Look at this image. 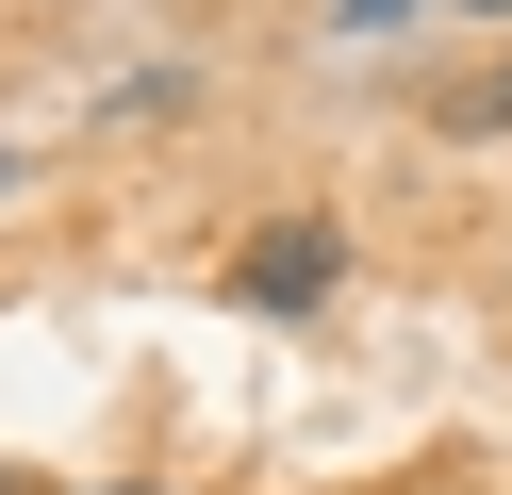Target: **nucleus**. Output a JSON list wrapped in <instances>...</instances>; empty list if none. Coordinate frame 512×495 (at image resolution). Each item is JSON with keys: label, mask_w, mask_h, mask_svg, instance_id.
Here are the masks:
<instances>
[{"label": "nucleus", "mask_w": 512, "mask_h": 495, "mask_svg": "<svg viewBox=\"0 0 512 495\" xmlns=\"http://www.w3.org/2000/svg\"><path fill=\"white\" fill-rule=\"evenodd\" d=\"M331 281H347V231H331V215H265V231L232 248V297H248V314H314Z\"/></svg>", "instance_id": "1"}, {"label": "nucleus", "mask_w": 512, "mask_h": 495, "mask_svg": "<svg viewBox=\"0 0 512 495\" xmlns=\"http://www.w3.org/2000/svg\"><path fill=\"white\" fill-rule=\"evenodd\" d=\"M430 132H463V149H496V132H512V66H479V83H446V99H430Z\"/></svg>", "instance_id": "2"}, {"label": "nucleus", "mask_w": 512, "mask_h": 495, "mask_svg": "<svg viewBox=\"0 0 512 495\" xmlns=\"http://www.w3.org/2000/svg\"><path fill=\"white\" fill-rule=\"evenodd\" d=\"M413 17H430V0H331V33H347V50H364V33H413Z\"/></svg>", "instance_id": "3"}, {"label": "nucleus", "mask_w": 512, "mask_h": 495, "mask_svg": "<svg viewBox=\"0 0 512 495\" xmlns=\"http://www.w3.org/2000/svg\"><path fill=\"white\" fill-rule=\"evenodd\" d=\"M446 17H512V0H446Z\"/></svg>", "instance_id": "4"}, {"label": "nucleus", "mask_w": 512, "mask_h": 495, "mask_svg": "<svg viewBox=\"0 0 512 495\" xmlns=\"http://www.w3.org/2000/svg\"><path fill=\"white\" fill-rule=\"evenodd\" d=\"M100 495H166V479H100Z\"/></svg>", "instance_id": "5"}, {"label": "nucleus", "mask_w": 512, "mask_h": 495, "mask_svg": "<svg viewBox=\"0 0 512 495\" xmlns=\"http://www.w3.org/2000/svg\"><path fill=\"white\" fill-rule=\"evenodd\" d=\"M0 198H17V149H0Z\"/></svg>", "instance_id": "6"}, {"label": "nucleus", "mask_w": 512, "mask_h": 495, "mask_svg": "<svg viewBox=\"0 0 512 495\" xmlns=\"http://www.w3.org/2000/svg\"><path fill=\"white\" fill-rule=\"evenodd\" d=\"M0 495H34V479H17V462H0Z\"/></svg>", "instance_id": "7"}]
</instances>
